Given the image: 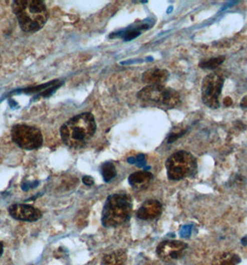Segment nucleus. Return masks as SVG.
<instances>
[{
	"label": "nucleus",
	"instance_id": "14",
	"mask_svg": "<svg viewBox=\"0 0 247 265\" xmlns=\"http://www.w3.org/2000/svg\"><path fill=\"white\" fill-rule=\"evenodd\" d=\"M241 259L235 253L221 252L215 256L212 265H237Z\"/></svg>",
	"mask_w": 247,
	"mask_h": 265
},
{
	"label": "nucleus",
	"instance_id": "19",
	"mask_svg": "<svg viewBox=\"0 0 247 265\" xmlns=\"http://www.w3.org/2000/svg\"><path fill=\"white\" fill-rule=\"evenodd\" d=\"M190 230H191V228L189 226H185V227L182 228V230H181V232H180V234H181V235L183 236V237H187V236H189L190 234Z\"/></svg>",
	"mask_w": 247,
	"mask_h": 265
},
{
	"label": "nucleus",
	"instance_id": "1",
	"mask_svg": "<svg viewBox=\"0 0 247 265\" xmlns=\"http://www.w3.org/2000/svg\"><path fill=\"white\" fill-rule=\"evenodd\" d=\"M97 125L93 114L83 113L65 122L61 127V137L64 145L74 149L82 148L96 132Z\"/></svg>",
	"mask_w": 247,
	"mask_h": 265
},
{
	"label": "nucleus",
	"instance_id": "21",
	"mask_svg": "<svg viewBox=\"0 0 247 265\" xmlns=\"http://www.w3.org/2000/svg\"><path fill=\"white\" fill-rule=\"evenodd\" d=\"M224 103H225L226 105H229V104H231V103H232V101H231V100H230L229 98H226V99H225V101H224Z\"/></svg>",
	"mask_w": 247,
	"mask_h": 265
},
{
	"label": "nucleus",
	"instance_id": "20",
	"mask_svg": "<svg viewBox=\"0 0 247 265\" xmlns=\"http://www.w3.org/2000/svg\"><path fill=\"white\" fill-rule=\"evenodd\" d=\"M241 107L247 108V95L242 98L241 101Z\"/></svg>",
	"mask_w": 247,
	"mask_h": 265
},
{
	"label": "nucleus",
	"instance_id": "11",
	"mask_svg": "<svg viewBox=\"0 0 247 265\" xmlns=\"http://www.w3.org/2000/svg\"><path fill=\"white\" fill-rule=\"evenodd\" d=\"M169 76V73L164 69L152 68L147 70L142 75V81L148 86H160L164 85Z\"/></svg>",
	"mask_w": 247,
	"mask_h": 265
},
{
	"label": "nucleus",
	"instance_id": "15",
	"mask_svg": "<svg viewBox=\"0 0 247 265\" xmlns=\"http://www.w3.org/2000/svg\"><path fill=\"white\" fill-rule=\"evenodd\" d=\"M102 174L105 183L111 182L116 176V170L112 162H106L102 165Z\"/></svg>",
	"mask_w": 247,
	"mask_h": 265
},
{
	"label": "nucleus",
	"instance_id": "3",
	"mask_svg": "<svg viewBox=\"0 0 247 265\" xmlns=\"http://www.w3.org/2000/svg\"><path fill=\"white\" fill-rule=\"evenodd\" d=\"M132 199L126 194H114L108 196L103 206L102 225L105 228L117 227L126 223L132 213Z\"/></svg>",
	"mask_w": 247,
	"mask_h": 265
},
{
	"label": "nucleus",
	"instance_id": "10",
	"mask_svg": "<svg viewBox=\"0 0 247 265\" xmlns=\"http://www.w3.org/2000/svg\"><path fill=\"white\" fill-rule=\"evenodd\" d=\"M163 211V206L155 199H149L143 203L137 211V217L143 221H152L160 217Z\"/></svg>",
	"mask_w": 247,
	"mask_h": 265
},
{
	"label": "nucleus",
	"instance_id": "23",
	"mask_svg": "<svg viewBox=\"0 0 247 265\" xmlns=\"http://www.w3.org/2000/svg\"><path fill=\"white\" fill-rule=\"evenodd\" d=\"M241 243H242V245H247V237L242 238V240H241Z\"/></svg>",
	"mask_w": 247,
	"mask_h": 265
},
{
	"label": "nucleus",
	"instance_id": "6",
	"mask_svg": "<svg viewBox=\"0 0 247 265\" xmlns=\"http://www.w3.org/2000/svg\"><path fill=\"white\" fill-rule=\"evenodd\" d=\"M12 139L20 148L32 151L43 145V135L36 126L17 124L12 128Z\"/></svg>",
	"mask_w": 247,
	"mask_h": 265
},
{
	"label": "nucleus",
	"instance_id": "17",
	"mask_svg": "<svg viewBox=\"0 0 247 265\" xmlns=\"http://www.w3.org/2000/svg\"><path fill=\"white\" fill-rule=\"evenodd\" d=\"M140 35V32L139 30H129L126 34H124V40L125 41H130L134 38L139 37Z\"/></svg>",
	"mask_w": 247,
	"mask_h": 265
},
{
	"label": "nucleus",
	"instance_id": "18",
	"mask_svg": "<svg viewBox=\"0 0 247 265\" xmlns=\"http://www.w3.org/2000/svg\"><path fill=\"white\" fill-rule=\"evenodd\" d=\"M83 183H85L88 186H91L94 184V179L91 176H84L82 178Z\"/></svg>",
	"mask_w": 247,
	"mask_h": 265
},
{
	"label": "nucleus",
	"instance_id": "2",
	"mask_svg": "<svg viewBox=\"0 0 247 265\" xmlns=\"http://www.w3.org/2000/svg\"><path fill=\"white\" fill-rule=\"evenodd\" d=\"M13 12L17 17L21 29L27 33L40 30L49 18L47 7L42 0H15L13 3Z\"/></svg>",
	"mask_w": 247,
	"mask_h": 265
},
{
	"label": "nucleus",
	"instance_id": "4",
	"mask_svg": "<svg viewBox=\"0 0 247 265\" xmlns=\"http://www.w3.org/2000/svg\"><path fill=\"white\" fill-rule=\"evenodd\" d=\"M138 99L144 105L172 109L178 105L180 97L175 89L166 88L164 85L147 86L138 93Z\"/></svg>",
	"mask_w": 247,
	"mask_h": 265
},
{
	"label": "nucleus",
	"instance_id": "13",
	"mask_svg": "<svg viewBox=\"0 0 247 265\" xmlns=\"http://www.w3.org/2000/svg\"><path fill=\"white\" fill-rule=\"evenodd\" d=\"M127 252L123 249H118L104 255L101 265H125L127 262Z\"/></svg>",
	"mask_w": 247,
	"mask_h": 265
},
{
	"label": "nucleus",
	"instance_id": "12",
	"mask_svg": "<svg viewBox=\"0 0 247 265\" xmlns=\"http://www.w3.org/2000/svg\"><path fill=\"white\" fill-rule=\"evenodd\" d=\"M152 174L148 171H137L128 177V183L134 189L144 190L152 182Z\"/></svg>",
	"mask_w": 247,
	"mask_h": 265
},
{
	"label": "nucleus",
	"instance_id": "7",
	"mask_svg": "<svg viewBox=\"0 0 247 265\" xmlns=\"http://www.w3.org/2000/svg\"><path fill=\"white\" fill-rule=\"evenodd\" d=\"M224 78L216 73H211L203 78L202 83V100L207 107H219V96L221 94Z\"/></svg>",
	"mask_w": 247,
	"mask_h": 265
},
{
	"label": "nucleus",
	"instance_id": "8",
	"mask_svg": "<svg viewBox=\"0 0 247 265\" xmlns=\"http://www.w3.org/2000/svg\"><path fill=\"white\" fill-rule=\"evenodd\" d=\"M188 245L182 241L166 240L159 244L156 253L159 258L165 261H171L179 259L185 254Z\"/></svg>",
	"mask_w": 247,
	"mask_h": 265
},
{
	"label": "nucleus",
	"instance_id": "5",
	"mask_svg": "<svg viewBox=\"0 0 247 265\" xmlns=\"http://www.w3.org/2000/svg\"><path fill=\"white\" fill-rule=\"evenodd\" d=\"M167 177L171 181H179L192 175L197 169L195 158L188 152H176L165 162Z\"/></svg>",
	"mask_w": 247,
	"mask_h": 265
},
{
	"label": "nucleus",
	"instance_id": "9",
	"mask_svg": "<svg viewBox=\"0 0 247 265\" xmlns=\"http://www.w3.org/2000/svg\"><path fill=\"white\" fill-rule=\"evenodd\" d=\"M8 211L17 221L33 222L42 218V212L38 208L26 204H13L9 207Z\"/></svg>",
	"mask_w": 247,
	"mask_h": 265
},
{
	"label": "nucleus",
	"instance_id": "16",
	"mask_svg": "<svg viewBox=\"0 0 247 265\" xmlns=\"http://www.w3.org/2000/svg\"><path fill=\"white\" fill-rule=\"evenodd\" d=\"M225 60V57H215L210 59L206 62L200 63V67L204 69H215L217 66H219Z\"/></svg>",
	"mask_w": 247,
	"mask_h": 265
},
{
	"label": "nucleus",
	"instance_id": "22",
	"mask_svg": "<svg viewBox=\"0 0 247 265\" xmlns=\"http://www.w3.org/2000/svg\"><path fill=\"white\" fill-rule=\"evenodd\" d=\"M3 252H4V246H3V244L0 242V257L2 256Z\"/></svg>",
	"mask_w": 247,
	"mask_h": 265
}]
</instances>
